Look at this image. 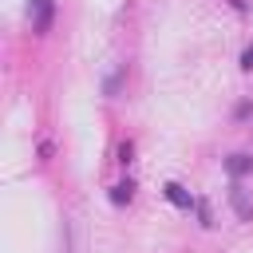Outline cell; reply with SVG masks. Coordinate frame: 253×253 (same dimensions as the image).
I'll return each instance as SVG.
<instances>
[{
	"mask_svg": "<svg viewBox=\"0 0 253 253\" xmlns=\"http://www.w3.org/2000/svg\"><path fill=\"white\" fill-rule=\"evenodd\" d=\"M249 166H253V162H249L245 154H233V158H229V174H245Z\"/></svg>",
	"mask_w": 253,
	"mask_h": 253,
	"instance_id": "277c9868",
	"label": "cell"
},
{
	"mask_svg": "<svg viewBox=\"0 0 253 253\" xmlns=\"http://www.w3.org/2000/svg\"><path fill=\"white\" fill-rule=\"evenodd\" d=\"M111 198H115V202H130V186H115Z\"/></svg>",
	"mask_w": 253,
	"mask_h": 253,
	"instance_id": "5b68a950",
	"label": "cell"
},
{
	"mask_svg": "<svg viewBox=\"0 0 253 253\" xmlns=\"http://www.w3.org/2000/svg\"><path fill=\"white\" fill-rule=\"evenodd\" d=\"M233 210H237L241 217H253V206H249V198H245V190H237V186H233Z\"/></svg>",
	"mask_w": 253,
	"mask_h": 253,
	"instance_id": "3957f363",
	"label": "cell"
},
{
	"mask_svg": "<svg viewBox=\"0 0 253 253\" xmlns=\"http://www.w3.org/2000/svg\"><path fill=\"white\" fill-rule=\"evenodd\" d=\"M166 198H170L174 206H182V210H190V206H194V198H190V194H186L178 182H166Z\"/></svg>",
	"mask_w": 253,
	"mask_h": 253,
	"instance_id": "7a4b0ae2",
	"label": "cell"
},
{
	"mask_svg": "<svg viewBox=\"0 0 253 253\" xmlns=\"http://www.w3.org/2000/svg\"><path fill=\"white\" fill-rule=\"evenodd\" d=\"M51 0H32V28L36 32H47L51 28Z\"/></svg>",
	"mask_w": 253,
	"mask_h": 253,
	"instance_id": "6da1fadb",
	"label": "cell"
},
{
	"mask_svg": "<svg viewBox=\"0 0 253 253\" xmlns=\"http://www.w3.org/2000/svg\"><path fill=\"white\" fill-rule=\"evenodd\" d=\"M241 67H245V71H253V47H245V55H241Z\"/></svg>",
	"mask_w": 253,
	"mask_h": 253,
	"instance_id": "8992f818",
	"label": "cell"
}]
</instances>
